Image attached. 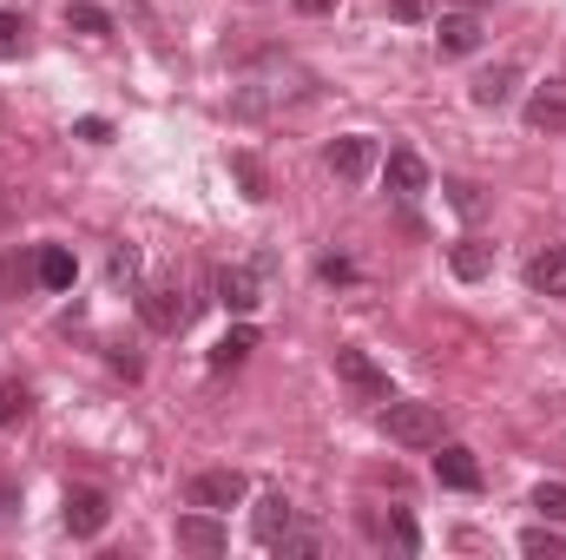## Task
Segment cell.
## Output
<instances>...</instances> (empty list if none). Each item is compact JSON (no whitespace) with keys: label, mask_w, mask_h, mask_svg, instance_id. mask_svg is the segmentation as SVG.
<instances>
[{"label":"cell","mask_w":566,"mask_h":560,"mask_svg":"<svg viewBox=\"0 0 566 560\" xmlns=\"http://www.w3.org/2000/svg\"><path fill=\"white\" fill-rule=\"evenodd\" d=\"M527 126L534 133H566V80H547L527 93Z\"/></svg>","instance_id":"11"},{"label":"cell","mask_w":566,"mask_h":560,"mask_svg":"<svg viewBox=\"0 0 566 560\" xmlns=\"http://www.w3.org/2000/svg\"><path fill=\"white\" fill-rule=\"evenodd\" d=\"M66 535L73 541H93V535H106V521H113V501L99 495V488H66Z\"/></svg>","instance_id":"6"},{"label":"cell","mask_w":566,"mask_h":560,"mask_svg":"<svg viewBox=\"0 0 566 560\" xmlns=\"http://www.w3.org/2000/svg\"><path fill=\"white\" fill-rule=\"evenodd\" d=\"M396 20H428V0H389Z\"/></svg>","instance_id":"30"},{"label":"cell","mask_w":566,"mask_h":560,"mask_svg":"<svg viewBox=\"0 0 566 560\" xmlns=\"http://www.w3.org/2000/svg\"><path fill=\"white\" fill-rule=\"evenodd\" d=\"M434 481L454 488V495H474V488H481V462H474V448L441 442V455H434Z\"/></svg>","instance_id":"8"},{"label":"cell","mask_w":566,"mask_h":560,"mask_svg":"<svg viewBox=\"0 0 566 560\" xmlns=\"http://www.w3.org/2000/svg\"><path fill=\"white\" fill-rule=\"evenodd\" d=\"M66 27L86 33V40H106V33H113V13H106L99 0H73V7H66Z\"/></svg>","instance_id":"19"},{"label":"cell","mask_w":566,"mask_h":560,"mask_svg":"<svg viewBox=\"0 0 566 560\" xmlns=\"http://www.w3.org/2000/svg\"><path fill=\"white\" fill-rule=\"evenodd\" d=\"M290 521H296V508H290V495H283V488H271V495L258 501V515H251V528H258V541H264V548H277V535L290 528Z\"/></svg>","instance_id":"16"},{"label":"cell","mask_w":566,"mask_h":560,"mask_svg":"<svg viewBox=\"0 0 566 560\" xmlns=\"http://www.w3.org/2000/svg\"><path fill=\"white\" fill-rule=\"evenodd\" d=\"M441 191H448V205H454L461 218H481V211H488V198H481V185H474V178H448Z\"/></svg>","instance_id":"23"},{"label":"cell","mask_w":566,"mask_h":560,"mask_svg":"<svg viewBox=\"0 0 566 560\" xmlns=\"http://www.w3.org/2000/svg\"><path fill=\"white\" fill-rule=\"evenodd\" d=\"M20 53H27V20L0 13V60H20Z\"/></svg>","instance_id":"26"},{"label":"cell","mask_w":566,"mask_h":560,"mask_svg":"<svg viewBox=\"0 0 566 560\" xmlns=\"http://www.w3.org/2000/svg\"><path fill=\"white\" fill-rule=\"evenodd\" d=\"M27 409H33V396H27L13 376H0V428H20V422H27Z\"/></svg>","instance_id":"22"},{"label":"cell","mask_w":566,"mask_h":560,"mask_svg":"<svg viewBox=\"0 0 566 560\" xmlns=\"http://www.w3.org/2000/svg\"><path fill=\"white\" fill-rule=\"evenodd\" d=\"M178 548H191V554H224V548H231V535H224V521H218V515L191 508V515H178Z\"/></svg>","instance_id":"10"},{"label":"cell","mask_w":566,"mask_h":560,"mask_svg":"<svg viewBox=\"0 0 566 560\" xmlns=\"http://www.w3.org/2000/svg\"><path fill=\"white\" fill-rule=\"evenodd\" d=\"M218 303H224V310H238V317H251V310L264 303L258 271H244V265H238V271H218Z\"/></svg>","instance_id":"15"},{"label":"cell","mask_w":566,"mask_h":560,"mask_svg":"<svg viewBox=\"0 0 566 560\" xmlns=\"http://www.w3.org/2000/svg\"><path fill=\"white\" fill-rule=\"evenodd\" d=\"M323 165L343 178V185H356V178H369L376 172V139L369 133H349V139H329V152H323Z\"/></svg>","instance_id":"7"},{"label":"cell","mask_w":566,"mask_h":560,"mask_svg":"<svg viewBox=\"0 0 566 560\" xmlns=\"http://www.w3.org/2000/svg\"><path fill=\"white\" fill-rule=\"evenodd\" d=\"M521 554H527V560H560L566 541L547 528V521H541V528H527V535H521Z\"/></svg>","instance_id":"24"},{"label":"cell","mask_w":566,"mask_h":560,"mask_svg":"<svg viewBox=\"0 0 566 560\" xmlns=\"http://www.w3.org/2000/svg\"><path fill=\"white\" fill-rule=\"evenodd\" d=\"M33 278H40V290H73V278H80V258H73L66 245H40Z\"/></svg>","instance_id":"14"},{"label":"cell","mask_w":566,"mask_h":560,"mask_svg":"<svg viewBox=\"0 0 566 560\" xmlns=\"http://www.w3.org/2000/svg\"><path fill=\"white\" fill-rule=\"evenodd\" d=\"M336 376H343L363 403H389V370H382L369 350H349V343H343V350H336Z\"/></svg>","instance_id":"4"},{"label":"cell","mask_w":566,"mask_h":560,"mask_svg":"<svg viewBox=\"0 0 566 560\" xmlns=\"http://www.w3.org/2000/svg\"><path fill=\"white\" fill-rule=\"evenodd\" d=\"M80 139L99 145V139H113V126H106V120H80Z\"/></svg>","instance_id":"32"},{"label":"cell","mask_w":566,"mask_h":560,"mask_svg":"<svg viewBox=\"0 0 566 560\" xmlns=\"http://www.w3.org/2000/svg\"><path fill=\"white\" fill-rule=\"evenodd\" d=\"M527 290H541V297H566V245H547V251L527 258Z\"/></svg>","instance_id":"12"},{"label":"cell","mask_w":566,"mask_h":560,"mask_svg":"<svg viewBox=\"0 0 566 560\" xmlns=\"http://www.w3.org/2000/svg\"><path fill=\"white\" fill-rule=\"evenodd\" d=\"M541 521H566V481H541L534 488V501H527Z\"/></svg>","instance_id":"25"},{"label":"cell","mask_w":566,"mask_h":560,"mask_svg":"<svg viewBox=\"0 0 566 560\" xmlns=\"http://www.w3.org/2000/svg\"><path fill=\"white\" fill-rule=\"evenodd\" d=\"M448 271H454L461 283H481L488 271H494V251L474 245V238H461V245H448Z\"/></svg>","instance_id":"17"},{"label":"cell","mask_w":566,"mask_h":560,"mask_svg":"<svg viewBox=\"0 0 566 560\" xmlns=\"http://www.w3.org/2000/svg\"><path fill=\"white\" fill-rule=\"evenodd\" d=\"M514 86H521V66H514V60H501V66H481L468 93H474V106H481V113H501V106L514 100Z\"/></svg>","instance_id":"9"},{"label":"cell","mask_w":566,"mask_h":560,"mask_svg":"<svg viewBox=\"0 0 566 560\" xmlns=\"http://www.w3.org/2000/svg\"><path fill=\"white\" fill-rule=\"evenodd\" d=\"M382 185L396 191V198H422L428 191V165L416 152H389V165H382Z\"/></svg>","instance_id":"13"},{"label":"cell","mask_w":566,"mask_h":560,"mask_svg":"<svg viewBox=\"0 0 566 560\" xmlns=\"http://www.w3.org/2000/svg\"><path fill=\"white\" fill-rule=\"evenodd\" d=\"M113 278H119V283H133V278H139V258H133V251H126V245H119V251H113Z\"/></svg>","instance_id":"29"},{"label":"cell","mask_w":566,"mask_h":560,"mask_svg":"<svg viewBox=\"0 0 566 560\" xmlns=\"http://www.w3.org/2000/svg\"><path fill=\"white\" fill-rule=\"evenodd\" d=\"M316 271H323V283H349V278H356V265H349V258H323Z\"/></svg>","instance_id":"28"},{"label":"cell","mask_w":566,"mask_h":560,"mask_svg":"<svg viewBox=\"0 0 566 560\" xmlns=\"http://www.w3.org/2000/svg\"><path fill=\"white\" fill-rule=\"evenodd\" d=\"M382 541H396L402 554H416V548H422V535H416V521H409V515H389V521H382Z\"/></svg>","instance_id":"27"},{"label":"cell","mask_w":566,"mask_h":560,"mask_svg":"<svg viewBox=\"0 0 566 560\" xmlns=\"http://www.w3.org/2000/svg\"><path fill=\"white\" fill-rule=\"evenodd\" d=\"M231 172H238V185H244V198H271V178H264V165H258V152H231Z\"/></svg>","instance_id":"21"},{"label":"cell","mask_w":566,"mask_h":560,"mask_svg":"<svg viewBox=\"0 0 566 560\" xmlns=\"http://www.w3.org/2000/svg\"><path fill=\"white\" fill-rule=\"evenodd\" d=\"M139 317H145V330H158V336H178L191 317H198V297H185L178 283H151L139 297Z\"/></svg>","instance_id":"3"},{"label":"cell","mask_w":566,"mask_h":560,"mask_svg":"<svg viewBox=\"0 0 566 560\" xmlns=\"http://www.w3.org/2000/svg\"><path fill=\"white\" fill-rule=\"evenodd\" d=\"M251 495V481L238 475V468H198L191 481H185V508H205V515H224V508H238Z\"/></svg>","instance_id":"2"},{"label":"cell","mask_w":566,"mask_h":560,"mask_svg":"<svg viewBox=\"0 0 566 560\" xmlns=\"http://www.w3.org/2000/svg\"><path fill=\"white\" fill-rule=\"evenodd\" d=\"M277 554H283V560H316V554H323V535H316V528H296V521H290V528L277 535Z\"/></svg>","instance_id":"20"},{"label":"cell","mask_w":566,"mask_h":560,"mask_svg":"<svg viewBox=\"0 0 566 560\" xmlns=\"http://www.w3.org/2000/svg\"><path fill=\"white\" fill-rule=\"evenodd\" d=\"M382 435L396 442V448H441V409L434 403H409V396H389L382 403Z\"/></svg>","instance_id":"1"},{"label":"cell","mask_w":566,"mask_h":560,"mask_svg":"<svg viewBox=\"0 0 566 560\" xmlns=\"http://www.w3.org/2000/svg\"><path fill=\"white\" fill-rule=\"evenodd\" d=\"M481 33H488V27H481L474 7L441 13V20H434V53H441V60H468V53H481Z\"/></svg>","instance_id":"5"},{"label":"cell","mask_w":566,"mask_h":560,"mask_svg":"<svg viewBox=\"0 0 566 560\" xmlns=\"http://www.w3.org/2000/svg\"><path fill=\"white\" fill-rule=\"evenodd\" d=\"M296 13H310V20H323V13H336V0H290Z\"/></svg>","instance_id":"31"},{"label":"cell","mask_w":566,"mask_h":560,"mask_svg":"<svg viewBox=\"0 0 566 560\" xmlns=\"http://www.w3.org/2000/svg\"><path fill=\"white\" fill-rule=\"evenodd\" d=\"M251 350H258V330H251V323H238V330H224V336L211 343V370H238Z\"/></svg>","instance_id":"18"}]
</instances>
